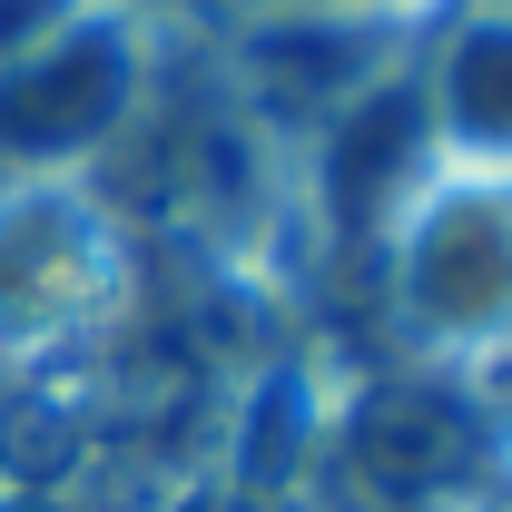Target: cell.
Returning <instances> with one entry per match:
<instances>
[{"label":"cell","mask_w":512,"mask_h":512,"mask_svg":"<svg viewBox=\"0 0 512 512\" xmlns=\"http://www.w3.org/2000/svg\"><path fill=\"white\" fill-rule=\"evenodd\" d=\"M394 306L424 335V355H493L512 335V207L503 197H444L404 227Z\"/></svg>","instance_id":"6da1fadb"},{"label":"cell","mask_w":512,"mask_h":512,"mask_svg":"<svg viewBox=\"0 0 512 512\" xmlns=\"http://www.w3.org/2000/svg\"><path fill=\"white\" fill-rule=\"evenodd\" d=\"M325 463L355 503L414 512L473 473V414L444 384H365L355 404H325Z\"/></svg>","instance_id":"7a4b0ae2"},{"label":"cell","mask_w":512,"mask_h":512,"mask_svg":"<svg viewBox=\"0 0 512 512\" xmlns=\"http://www.w3.org/2000/svg\"><path fill=\"white\" fill-rule=\"evenodd\" d=\"M109 286V247L89 227H60L50 207L0 217V355H40L79 325V306Z\"/></svg>","instance_id":"3957f363"},{"label":"cell","mask_w":512,"mask_h":512,"mask_svg":"<svg viewBox=\"0 0 512 512\" xmlns=\"http://www.w3.org/2000/svg\"><path fill=\"white\" fill-rule=\"evenodd\" d=\"M109 109H119V69L99 60H50L30 69V79H10L0 89V148H20V158H60V148H79L89 128H109Z\"/></svg>","instance_id":"277c9868"},{"label":"cell","mask_w":512,"mask_h":512,"mask_svg":"<svg viewBox=\"0 0 512 512\" xmlns=\"http://www.w3.org/2000/svg\"><path fill=\"white\" fill-rule=\"evenodd\" d=\"M306 463H325V394H306V375H266L237 404V483L286 493Z\"/></svg>","instance_id":"5b68a950"},{"label":"cell","mask_w":512,"mask_h":512,"mask_svg":"<svg viewBox=\"0 0 512 512\" xmlns=\"http://www.w3.org/2000/svg\"><path fill=\"white\" fill-rule=\"evenodd\" d=\"M453 119L473 128V138H512V40H493V50L463 60V79H453Z\"/></svg>","instance_id":"8992f818"},{"label":"cell","mask_w":512,"mask_h":512,"mask_svg":"<svg viewBox=\"0 0 512 512\" xmlns=\"http://www.w3.org/2000/svg\"><path fill=\"white\" fill-rule=\"evenodd\" d=\"M0 512H60V503H50V493H20V483H10V493H0Z\"/></svg>","instance_id":"52a82bcc"}]
</instances>
